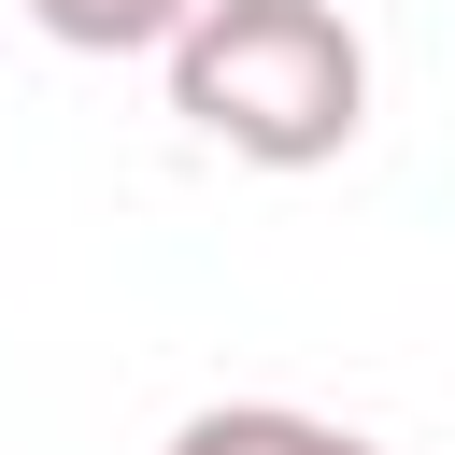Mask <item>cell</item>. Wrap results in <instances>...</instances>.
Listing matches in <instances>:
<instances>
[{
  "instance_id": "2",
  "label": "cell",
  "mask_w": 455,
  "mask_h": 455,
  "mask_svg": "<svg viewBox=\"0 0 455 455\" xmlns=\"http://www.w3.org/2000/svg\"><path fill=\"white\" fill-rule=\"evenodd\" d=\"M156 455H384V441H355V427H327V412H299V398H213V412H185Z\"/></svg>"
},
{
  "instance_id": "3",
  "label": "cell",
  "mask_w": 455,
  "mask_h": 455,
  "mask_svg": "<svg viewBox=\"0 0 455 455\" xmlns=\"http://www.w3.org/2000/svg\"><path fill=\"white\" fill-rule=\"evenodd\" d=\"M28 28L71 57H171L199 28V0H28Z\"/></svg>"
},
{
  "instance_id": "1",
  "label": "cell",
  "mask_w": 455,
  "mask_h": 455,
  "mask_svg": "<svg viewBox=\"0 0 455 455\" xmlns=\"http://www.w3.org/2000/svg\"><path fill=\"white\" fill-rule=\"evenodd\" d=\"M171 114L242 171H327L370 128V43L341 0H199L171 43Z\"/></svg>"
}]
</instances>
